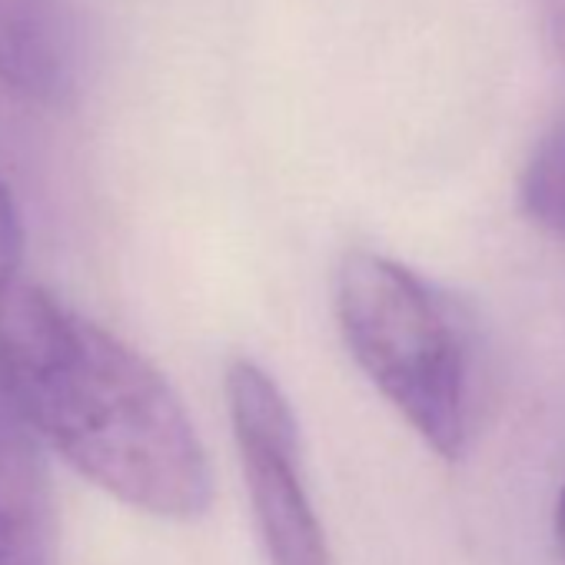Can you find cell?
I'll return each mask as SVG.
<instances>
[{"label":"cell","instance_id":"cell-1","mask_svg":"<svg viewBox=\"0 0 565 565\" xmlns=\"http://www.w3.org/2000/svg\"><path fill=\"white\" fill-rule=\"evenodd\" d=\"M0 370L41 439L117 502L173 522L213 505V472L167 376L41 287L0 294Z\"/></svg>","mask_w":565,"mask_h":565},{"label":"cell","instance_id":"cell-2","mask_svg":"<svg viewBox=\"0 0 565 565\" xmlns=\"http://www.w3.org/2000/svg\"><path fill=\"white\" fill-rule=\"evenodd\" d=\"M337 327L366 380L446 462L472 436V330L409 266L350 249L337 266Z\"/></svg>","mask_w":565,"mask_h":565},{"label":"cell","instance_id":"cell-3","mask_svg":"<svg viewBox=\"0 0 565 565\" xmlns=\"http://www.w3.org/2000/svg\"><path fill=\"white\" fill-rule=\"evenodd\" d=\"M223 390L256 532L269 565H333L307 492L290 399L259 363L246 356L230 360Z\"/></svg>","mask_w":565,"mask_h":565},{"label":"cell","instance_id":"cell-4","mask_svg":"<svg viewBox=\"0 0 565 565\" xmlns=\"http://www.w3.org/2000/svg\"><path fill=\"white\" fill-rule=\"evenodd\" d=\"M41 443L0 370V565H61L57 499Z\"/></svg>","mask_w":565,"mask_h":565},{"label":"cell","instance_id":"cell-5","mask_svg":"<svg viewBox=\"0 0 565 565\" xmlns=\"http://www.w3.org/2000/svg\"><path fill=\"white\" fill-rule=\"evenodd\" d=\"M77 0H0V84L38 104L64 100L81 74Z\"/></svg>","mask_w":565,"mask_h":565},{"label":"cell","instance_id":"cell-6","mask_svg":"<svg viewBox=\"0 0 565 565\" xmlns=\"http://www.w3.org/2000/svg\"><path fill=\"white\" fill-rule=\"evenodd\" d=\"M519 203L539 230L565 239V114L532 147L519 180Z\"/></svg>","mask_w":565,"mask_h":565},{"label":"cell","instance_id":"cell-7","mask_svg":"<svg viewBox=\"0 0 565 565\" xmlns=\"http://www.w3.org/2000/svg\"><path fill=\"white\" fill-rule=\"evenodd\" d=\"M24 256V230L18 206L8 193V186L0 183V294L11 290L18 282V266Z\"/></svg>","mask_w":565,"mask_h":565},{"label":"cell","instance_id":"cell-8","mask_svg":"<svg viewBox=\"0 0 565 565\" xmlns=\"http://www.w3.org/2000/svg\"><path fill=\"white\" fill-rule=\"evenodd\" d=\"M535 11L555 57L565 64V0H535Z\"/></svg>","mask_w":565,"mask_h":565},{"label":"cell","instance_id":"cell-9","mask_svg":"<svg viewBox=\"0 0 565 565\" xmlns=\"http://www.w3.org/2000/svg\"><path fill=\"white\" fill-rule=\"evenodd\" d=\"M555 542H558V552L565 558V486H562L558 502H555Z\"/></svg>","mask_w":565,"mask_h":565}]
</instances>
